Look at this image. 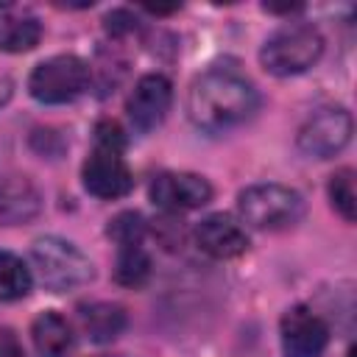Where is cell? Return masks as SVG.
I'll list each match as a JSON object with an SVG mask.
<instances>
[{
    "mask_svg": "<svg viewBox=\"0 0 357 357\" xmlns=\"http://www.w3.org/2000/svg\"><path fill=\"white\" fill-rule=\"evenodd\" d=\"M259 106L257 86L226 67H215L201 73L187 92V114L192 126L209 134L229 131L240 123H245Z\"/></svg>",
    "mask_w": 357,
    "mask_h": 357,
    "instance_id": "1",
    "label": "cell"
},
{
    "mask_svg": "<svg viewBox=\"0 0 357 357\" xmlns=\"http://www.w3.org/2000/svg\"><path fill=\"white\" fill-rule=\"evenodd\" d=\"M324 53V36L315 25L310 22H287L282 28H276L262 50H259V61L271 75H298L307 73Z\"/></svg>",
    "mask_w": 357,
    "mask_h": 357,
    "instance_id": "2",
    "label": "cell"
},
{
    "mask_svg": "<svg viewBox=\"0 0 357 357\" xmlns=\"http://www.w3.org/2000/svg\"><path fill=\"white\" fill-rule=\"evenodd\" d=\"M31 257H33L42 284L53 293H67V290L84 287L95 276L92 259L70 240H61L53 234L39 237L31 248Z\"/></svg>",
    "mask_w": 357,
    "mask_h": 357,
    "instance_id": "3",
    "label": "cell"
},
{
    "mask_svg": "<svg viewBox=\"0 0 357 357\" xmlns=\"http://www.w3.org/2000/svg\"><path fill=\"white\" fill-rule=\"evenodd\" d=\"M237 209L251 229L276 231L301 220L304 198L284 184H251L237 195Z\"/></svg>",
    "mask_w": 357,
    "mask_h": 357,
    "instance_id": "4",
    "label": "cell"
},
{
    "mask_svg": "<svg viewBox=\"0 0 357 357\" xmlns=\"http://www.w3.org/2000/svg\"><path fill=\"white\" fill-rule=\"evenodd\" d=\"M89 86V67L73 53L50 56L33 67L28 78V92L39 103H70Z\"/></svg>",
    "mask_w": 357,
    "mask_h": 357,
    "instance_id": "5",
    "label": "cell"
},
{
    "mask_svg": "<svg viewBox=\"0 0 357 357\" xmlns=\"http://www.w3.org/2000/svg\"><path fill=\"white\" fill-rule=\"evenodd\" d=\"M351 114L343 106H326L307 117L298 128V151L312 159H329L340 153L351 139Z\"/></svg>",
    "mask_w": 357,
    "mask_h": 357,
    "instance_id": "6",
    "label": "cell"
},
{
    "mask_svg": "<svg viewBox=\"0 0 357 357\" xmlns=\"http://www.w3.org/2000/svg\"><path fill=\"white\" fill-rule=\"evenodd\" d=\"M81 178H84L86 192H92L95 198H103V201L123 198L134 184L131 170L123 159V151L112 148V145H98V142L81 167Z\"/></svg>",
    "mask_w": 357,
    "mask_h": 357,
    "instance_id": "7",
    "label": "cell"
},
{
    "mask_svg": "<svg viewBox=\"0 0 357 357\" xmlns=\"http://www.w3.org/2000/svg\"><path fill=\"white\" fill-rule=\"evenodd\" d=\"M284 357H321L329 343V326L304 304L290 307L279 324Z\"/></svg>",
    "mask_w": 357,
    "mask_h": 357,
    "instance_id": "8",
    "label": "cell"
},
{
    "mask_svg": "<svg viewBox=\"0 0 357 357\" xmlns=\"http://www.w3.org/2000/svg\"><path fill=\"white\" fill-rule=\"evenodd\" d=\"M170 103H173L170 81L159 73H151V75H142L137 86L131 89L126 100V114L139 134H148L156 126H162V120L170 112Z\"/></svg>",
    "mask_w": 357,
    "mask_h": 357,
    "instance_id": "9",
    "label": "cell"
},
{
    "mask_svg": "<svg viewBox=\"0 0 357 357\" xmlns=\"http://www.w3.org/2000/svg\"><path fill=\"white\" fill-rule=\"evenodd\" d=\"M151 201L167 212L198 209L212 201V184L195 173H159L151 181Z\"/></svg>",
    "mask_w": 357,
    "mask_h": 357,
    "instance_id": "10",
    "label": "cell"
},
{
    "mask_svg": "<svg viewBox=\"0 0 357 357\" xmlns=\"http://www.w3.org/2000/svg\"><path fill=\"white\" fill-rule=\"evenodd\" d=\"M195 243L204 254H209L215 259H231L248 248V234L234 218L218 212V215L204 218L195 226Z\"/></svg>",
    "mask_w": 357,
    "mask_h": 357,
    "instance_id": "11",
    "label": "cell"
},
{
    "mask_svg": "<svg viewBox=\"0 0 357 357\" xmlns=\"http://www.w3.org/2000/svg\"><path fill=\"white\" fill-rule=\"evenodd\" d=\"M42 195L36 184L22 173H3L0 176V223L17 226L28 223L39 215Z\"/></svg>",
    "mask_w": 357,
    "mask_h": 357,
    "instance_id": "12",
    "label": "cell"
},
{
    "mask_svg": "<svg viewBox=\"0 0 357 357\" xmlns=\"http://www.w3.org/2000/svg\"><path fill=\"white\" fill-rule=\"evenodd\" d=\"M78 321L92 343H109L126 329V310L112 301H92L78 307Z\"/></svg>",
    "mask_w": 357,
    "mask_h": 357,
    "instance_id": "13",
    "label": "cell"
},
{
    "mask_svg": "<svg viewBox=\"0 0 357 357\" xmlns=\"http://www.w3.org/2000/svg\"><path fill=\"white\" fill-rule=\"evenodd\" d=\"M31 335L39 357H67L73 351V329L59 312H42L33 321Z\"/></svg>",
    "mask_w": 357,
    "mask_h": 357,
    "instance_id": "14",
    "label": "cell"
},
{
    "mask_svg": "<svg viewBox=\"0 0 357 357\" xmlns=\"http://www.w3.org/2000/svg\"><path fill=\"white\" fill-rule=\"evenodd\" d=\"M39 39H42V22L36 17L0 11V50L3 53H25L36 47Z\"/></svg>",
    "mask_w": 357,
    "mask_h": 357,
    "instance_id": "15",
    "label": "cell"
},
{
    "mask_svg": "<svg viewBox=\"0 0 357 357\" xmlns=\"http://www.w3.org/2000/svg\"><path fill=\"white\" fill-rule=\"evenodd\" d=\"M151 276V257L142 248V243L134 245H120L117 248V262H114V279L126 287H139Z\"/></svg>",
    "mask_w": 357,
    "mask_h": 357,
    "instance_id": "16",
    "label": "cell"
},
{
    "mask_svg": "<svg viewBox=\"0 0 357 357\" xmlns=\"http://www.w3.org/2000/svg\"><path fill=\"white\" fill-rule=\"evenodd\" d=\"M28 290L31 271L25 268V262L11 251H0V301H17L28 296Z\"/></svg>",
    "mask_w": 357,
    "mask_h": 357,
    "instance_id": "17",
    "label": "cell"
},
{
    "mask_svg": "<svg viewBox=\"0 0 357 357\" xmlns=\"http://www.w3.org/2000/svg\"><path fill=\"white\" fill-rule=\"evenodd\" d=\"M329 198H332V206L343 215V220L351 223L357 215V192H354V170L351 167H340L329 178Z\"/></svg>",
    "mask_w": 357,
    "mask_h": 357,
    "instance_id": "18",
    "label": "cell"
},
{
    "mask_svg": "<svg viewBox=\"0 0 357 357\" xmlns=\"http://www.w3.org/2000/svg\"><path fill=\"white\" fill-rule=\"evenodd\" d=\"M142 234H145V220L139 212H120L114 220H109V237L117 243V248L142 243Z\"/></svg>",
    "mask_w": 357,
    "mask_h": 357,
    "instance_id": "19",
    "label": "cell"
},
{
    "mask_svg": "<svg viewBox=\"0 0 357 357\" xmlns=\"http://www.w3.org/2000/svg\"><path fill=\"white\" fill-rule=\"evenodd\" d=\"M95 142L98 145H112V148H126V137L120 131V126L114 120H100L98 128H95Z\"/></svg>",
    "mask_w": 357,
    "mask_h": 357,
    "instance_id": "20",
    "label": "cell"
},
{
    "mask_svg": "<svg viewBox=\"0 0 357 357\" xmlns=\"http://www.w3.org/2000/svg\"><path fill=\"white\" fill-rule=\"evenodd\" d=\"M106 28H109L112 33H131V31L137 28V20H134L128 11H112V14L106 17Z\"/></svg>",
    "mask_w": 357,
    "mask_h": 357,
    "instance_id": "21",
    "label": "cell"
},
{
    "mask_svg": "<svg viewBox=\"0 0 357 357\" xmlns=\"http://www.w3.org/2000/svg\"><path fill=\"white\" fill-rule=\"evenodd\" d=\"M0 357H28L11 329H0Z\"/></svg>",
    "mask_w": 357,
    "mask_h": 357,
    "instance_id": "22",
    "label": "cell"
},
{
    "mask_svg": "<svg viewBox=\"0 0 357 357\" xmlns=\"http://www.w3.org/2000/svg\"><path fill=\"white\" fill-rule=\"evenodd\" d=\"M8 98H11V81L0 75V106H3V103H6Z\"/></svg>",
    "mask_w": 357,
    "mask_h": 357,
    "instance_id": "23",
    "label": "cell"
}]
</instances>
